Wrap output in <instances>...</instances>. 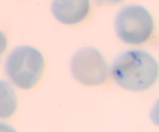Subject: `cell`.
Masks as SVG:
<instances>
[{
  "label": "cell",
  "instance_id": "obj_5",
  "mask_svg": "<svg viewBox=\"0 0 159 132\" xmlns=\"http://www.w3.org/2000/svg\"><path fill=\"white\" fill-rule=\"evenodd\" d=\"M89 0H53L51 12L60 23L72 25L80 23L88 16Z\"/></svg>",
  "mask_w": 159,
  "mask_h": 132
},
{
  "label": "cell",
  "instance_id": "obj_6",
  "mask_svg": "<svg viewBox=\"0 0 159 132\" xmlns=\"http://www.w3.org/2000/svg\"><path fill=\"white\" fill-rule=\"evenodd\" d=\"M17 108V98L12 85L5 80H0V117L12 116Z\"/></svg>",
  "mask_w": 159,
  "mask_h": 132
},
{
  "label": "cell",
  "instance_id": "obj_8",
  "mask_svg": "<svg viewBox=\"0 0 159 132\" xmlns=\"http://www.w3.org/2000/svg\"><path fill=\"white\" fill-rule=\"evenodd\" d=\"M98 3L99 4H104V5H114L120 3L122 2L123 0H96Z\"/></svg>",
  "mask_w": 159,
  "mask_h": 132
},
{
  "label": "cell",
  "instance_id": "obj_2",
  "mask_svg": "<svg viewBox=\"0 0 159 132\" xmlns=\"http://www.w3.org/2000/svg\"><path fill=\"white\" fill-rule=\"evenodd\" d=\"M6 72L17 87L30 89L37 85L44 70V59L41 52L28 45L14 48L6 61Z\"/></svg>",
  "mask_w": 159,
  "mask_h": 132
},
{
  "label": "cell",
  "instance_id": "obj_7",
  "mask_svg": "<svg viewBox=\"0 0 159 132\" xmlns=\"http://www.w3.org/2000/svg\"><path fill=\"white\" fill-rule=\"evenodd\" d=\"M7 48V38L6 35L0 30V59H1L2 54L6 51Z\"/></svg>",
  "mask_w": 159,
  "mask_h": 132
},
{
  "label": "cell",
  "instance_id": "obj_3",
  "mask_svg": "<svg viewBox=\"0 0 159 132\" xmlns=\"http://www.w3.org/2000/svg\"><path fill=\"white\" fill-rule=\"evenodd\" d=\"M114 26L116 35L123 42L138 45L152 37L154 20L147 9L140 5H129L118 12Z\"/></svg>",
  "mask_w": 159,
  "mask_h": 132
},
{
  "label": "cell",
  "instance_id": "obj_4",
  "mask_svg": "<svg viewBox=\"0 0 159 132\" xmlns=\"http://www.w3.org/2000/svg\"><path fill=\"white\" fill-rule=\"evenodd\" d=\"M70 70L76 81L89 86L104 83L108 75L107 64L103 56L93 47L78 50L71 59Z\"/></svg>",
  "mask_w": 159,
  "mask_h": 132
},
{
  "label": "cell",
  "instance_id": "obj_1",
  "mask_svg": "<svg viewBox=\"0 0 159 132\" xmlns=\"http://www.w3.org/2000/svg\"><path fill=\"white\" fill-rule=\"evenodd\" d=\"M111 74L120 87L130 91H144L157 81L158 65L147 51L130 49L120 53L113 62Z\"/></svg>",
  "mask_w": 159,
  "mask_h": 132
}]
</instances>
